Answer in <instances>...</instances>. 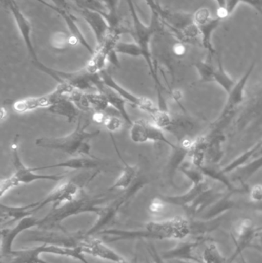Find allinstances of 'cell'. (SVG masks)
I'll list each match as a JSON object with an SVG mask.
<instances>
[{"label": "cell", "instance_id": "6da1fadb", "mask_svg": "<svg viewBox=\"0 0 262 263\" xmlns=\"http://www.w3.org/2000/svg\"><path fill=\"white\" fill-rule=\"evenodd\" d=\"M219 219L195 221L189 218L175 216L162 221H152L145 224L138 230L104 229L97 234L102 240L107 243L135 240L151 239L184 240L192 236H201L213 232L219 227Z\"/></svg>", "mask_w": 262, "mask_h": 263}, {"label": "cell", "instance_id": "7a4b0ae2", "mask_svg": "<svg viewBox=\"0 0 262 263\" xmlns=\"http://www.w3.org/2000/svg\"><path fill=\"white\" fill-rule=\"evenodd\" d=\"M126 2H127L131 16H132V23H133V29L131 34L135 40V43L139 46L140 49H141L142 57L144 59L148 68H149L151 76H152V80L155 83V88L158 92V102H159L158 108L167 110L166 102H165L164 97L163 96V91L164 90V89H163V84L158 77L156 68L154 64L150 48L152 37L159 28L161 22L156 15L152 14L150 24L149 26H146L141 21L138 13H137L133 0H126Z\"/></svg>", "mask_w": 262, "mask_h": 263}, {"label": "cell", "instance_id": "3957f363", "mask_svg": "<svg viewBox=\"0 0 262 263\" xmlns=\"http://www.w3.org/2000/svg\"><path fill=\"white\" fill-rule=\"evenodd\" d=\"M162 256L165 260H181L190 263H218L224 259L216 242L206 235L192 236L182 240Z\"/></svg>", "mask_w": 262, "mask_h": 263}, {"label": "cell", "instance_id": "277c9868", "mask_svg": "<svg viewBox=\"0 0 262 263\" xmlns=\"http://www.w3.org/2000/svg\"><path fill=\"white\" fill-rule=\"evenodd\" d=\"M91 124L89 119L83 120L80 117L75 130L63 137H41L35 140V145L40 148L57 150L69 155H81L82 156L95 157L91 154L89 141L99 136L100 130L87 131Z\"/></svg>", "mask_w": 262, "mask_h": 263}, {"label": "cell", "instance_id": "5b68a950", "mask_svg": "<svg viewBox=\"0 0 262 263\" xmlns=\"http://www.w3.org/2000/svg\"><path fill=\"white\" fill-rule=\"evenodd\" d=\"M107 199L103 196L89 197L82 196L66 202L57 208L52 209L47 215L39 219V230H62L61 223L66 219L83 213H95L98 215L106 203Z\"/></svg>", "mask_w": 262, "mask_h": 263}, {"label": "cell", "instance_id": "8992f818", "mask_svg": "<svg viewBox=\"0 0 262 263\" xmlns=\"http://www.w3.org/2000/svg\"><path fill=\"white\" fill-rule=\"evenodd\" d=\"M45 254L65 256L76 259L82 263H89L81 250L50 244H42L29 250H13L7 257L2 259V263H38L42 259V255Z\"/></svg>", "mask_w": 262, "mask_h": 263}, {"label": "cell", "instance_id": "52a82bcc", "mask_svg": "<svg viewBox=\"0 0 262 263\" xmlns=\"http://www.w3.org/2000/svg\"><path fill=\"white\" fill-rule=\"evenodd\" d=\"M255 63L251 64L248 68L244 75L239 79L235 86L232 88V90L228 93V98L223 111L220 114L218 118L214 122L212 126V130L209 133V135L221 134V132L229 124L230 120L233 118L238 107L243 104L246 96V88L247 86L248 81L255 69Z\"/></svg>", "mask_w": 262, "mask_h": 263}, {"label": "cell", "instance_id": "ba28073f", "mask_svg": "<svg viewBox=\"0 0 262 263\" xmlns=\"http://www.w3.org/2000/svg\"><path fill=\"white\" fill-rule=\"evenodd\" d=\"M4 2L8 9L10 10L12 15H13V18L14 20H15V23H16L18 32H19L20 35H21L22 39H23V42H24L25 46H26V49H27L29 55H30L31 58H32L34 64H35V66H36L38 69H39L42 72L52 77L57 83H63L64 81L62 80L61 77H60V72H61V71L51 69V68L45 66V65L38 60V55H37L35 47H34L33 43H32V26H31L30 23H29L27 18L23 15V12H22L16 2H15V0H4Z\"/></svg>", "mask_w": 262, "mask_h": 263}, {"label": "cell", "instance_id": "9c48e42d", "mask_svg": "<svg viewBox=\"0 0 262 263\" xmlns=\"http://www.w3.org/2000/svg\"><path fill=\"white\" fill-rule=\"evenodd\" d=\"M146 183L147 182L145 179H138L129 189L124 190L121 196L112 200L110 203L103 206L101 211L97 215L98 219L96 222L87 232H86V234L95 236L98 232L104 230L106 226L110 224L115 219L122 208L131 199H133L135 195L144 188Z\"/></svg>", "mask_w": 262, "mask_h": 263}, {"label": "cell", "instance_id": "30bf717a", "mask_svg": "<svg viewBox=\"0 0 262 263\" xmlns=\"http://www.w3.org/2000/svg\"><path fill=\"white\" fill-rule=\"evenodd\" d=\"M74 89H75L70 84L66 82H63V83H58L55 90L50 93L41 96V97H28V98L16 100L12 105V108L17 114H25L29 111L43 109V108L49 109L62 97L69 96Z\"/></svg>", "mask_w": 262, "mask_h": 263}, {"label": "cell", "instance_id": "8fae6325", "mask_svg": "<svg viewBox=\"0 0 262 263\" xmlns=\"http://www.w3.org/2000/svg\"><path fill=\"white\" fill-rule=\"evenodd\" d=\"M257 226L249 218H243L237 221L232 230V237L235 244L233 255L227 259V263H233L243 252L253 246L254 241L258 237Z\"/></svg>", "mask_w": 262, "mask_h": 263}, {"label": "cell", "instance_id": "7c38bea8", "mask_svg": "<svg viewBox=\"0 0 262 263\" xmlns=\"http://www.w3.org/2000/svg\"><path fill=\"white\" fill-rule=\"evenodd\" d=\"M18 141L19 135H15L11 145V154H12V164L14 167V173L15 177L19 181L20 184H29L36 181H57L63 180L66 178V174H37L32 171V168L26 166L20 157L18 151Z\"/></svg>", "mask_w": 262, "mask_h": 263}, {"label": "cell", "instance_id": "4fadbf2b", "mask_svg": "<svg viewBox=\"0 0 262 263\" xmlns=\"http://www.w3.org/2000/svg\"><path fill=\"white\" fill-rule=\"evenodd\" d=\"M194 22L199 32L201 43L203 47L208 51L211 57L215 53V49L212 43V35L219 27L223 20L211 15L208 8L201 7L193 14Z\"/></svg>", "mask_w": 262, "mask_h": 263}, {"label": "cell", "instance_id": "5bb4252c", "mask_svg": "<svg viewBox=\"0 0 262 263\" xmlns=\"http://www.w3.org/2000/svg\"><path fill=\"white\" fill-rule=\"evenodd\" d=\"M131 140L137 144L151 142H163L168 146L175 149L176 145L167 139L164 131L155 126L152 122L138 120L133 122L129 132Z\"/></svg>", "mask_w": 262, "mask_h": 263}, {"label": "cell", "instance_id": "9a60e30c", "mask_svg": "<svg viewBox=\"0 0 262 263\" xmlns=\"http://www.w3.org/2000/svg\"><path fill=\"white\" fill-rule=\"evenodd\" d=\"M99 75L103 83L111 89H114L115 92H118L126 100V103H129V104L135 106L138 109L147 112L150 116L156 112L159 109L158 106H155V103L150 99L138 97V96L131 92L130 91L125 89L106 69L101 71L99 72Z\"/></svg>", "mask_w": 262, "mask_h": 263}, {"label": "cell", "instance_id": "2e32d148", "mask_svg": "<svg viewBox=\"0 0 262 263\" xmlns=\"http://www.w3.org/2000/svg\"><path fill=\"white\" fill-rule=\"evenodd\" d=\"M195 67L201 81L218 83L227 94L235 86V81L225 70L221 62L215 66L211 62L198 61L195 63Z\"/></svg>", "mask_w": 262, "mask_h": 263}, {"label": "cell", "instance_id": "e0dca14e", "mask_svg": "<svg viewBox=\"0 0 262 263\" xmlns=\"http://www.w3.org/2000/svg\"><path fill=\"white\" fill-rule=\"evenodd\" d=\"M38 224H39V219L31 216L22 219L12 228H2L1 259L7 257L13 251L12 245L16 238L21 233L28 231L34 227H38Z\"/></svg>", "mask_w": 262, "mask_h": 263}, {"label": "cell", "instance_id": "ac0fdd59", "mask_svg": "<svg viewBox=\"0 0 262 263\" xmlns=\"http://www.w3.org/2000/svg\"><path fill=\"white\" fill-rule=\"evenodd\" d=\"M53 1L55 6L58 7L56 13H58L64 20L65 23L69 29V32L72 35L73 40L76 42L77 44L81 45L92 55L95 52V49L91 47L90 45L89 44L87 40L82 33L81 30L77 25L78 20L71 12L70 7H69L67 2L66 0H53Z\"/></svg>", "mask_w": 262, "mask_h": 263}, {"label": "cell", "instance_id": "d6986e66", "mask_svg": "<svg viewBox=\"0 0 262 263\" xmlns=\"http://www.w3.org/2000/svg\"><path fill=\"white\" fill-rule=\"evenodd\" d=\"M78 192L79 187L75 182H64L51 192L44 199L38 201L36 212L39 211L49 204H52V209H55L66 202H70L76 198Z\"/></svg>", "mask_w": 262, "mask_h": 263}, {"label": "cell", "instance_id": "ffe728a7", "mask_svg": "<svg viewBox=\"0 0 262 263\" xmlns=\"http://www.w3.org/2000/svg\"><path fill=\"white\" fill-rule=\"evenodd\" d=\"M92 84L95 86V89L98 90V92H101L106 97L109 106L115 109L128 124L132 126L133 121L131 119L129 114H128L127 110H126V100L118 92H115L114 89H111L110 87L106 86L103 83L99 73L93 75V77H92Z\"/></svg>", "mask_w": 262, "mask_h": 263}, {"label": "cell", "instance_id": "44dd1931", "mask_svg": "<svg viewBox=\"0 0 262 263\" xmlns=\"http://www.w3.org/2000/svg\"><path fill=\"white\" fill-rule=\"evenodd\" d=\"M38 205V202H32L28 205H19V206H12V205H0L1 211V226L2 228L11 224L19 222L24 218L32 216L36 213V208Z\"/></svg>", "mask_w": 262, "mask_h": 263}, {"label": "cell", "instance_id": "7402d4cb", "mask_svg": "<svg viewBox=\"0 0 262 263\" xmlns=\"http://www.w3.org/2000/svg\"><path fill=\"white\" fill-rule=\"evenodd\" d=\"M210 187L206 182L199 184H192L189 191L179 196H159L158 198L166 205H175L183 207L185 210H187L203 193L209 190Z\"/></svg>", "mask_w": 262, "mask_h": 263}, {"label": "cell", "instance_id": "603a6c76", "mask_svg": "<svg viewBox=\"0 0 262 263\" xmlns=\"http://www.w3.org/2000/svg\"><path fill=\"white\" fill-rule=\"evenodd\" d=\"M78 13L93 31L97 45L100 44L106 38L110 29V26L107 20L102 14L95 11L82 7H78Z\"/></svg>", "mask_w": 262, "mask_h": 263}, {"label": "cell", "instance_id": "cb8c5ba5", "mask_svg": "<svg viewBox=\"0 0 262 263\" xmlns=\"http://www.w3.org/2000/svg\"><path fill=\"white\" fill-rule=\"evenodd\" d=\"M103 162L95 157L89 156H81V157L72 158L63 162H57L52 165H44V166L34 167L32 171L38 172L47 168H69V170H94L101 167Z\"/></svg>", "mask_w": 262, "mask_h": 263}, {"label": "cell", "instance_id": "d4e9b609", "mask_svg": "<svg viewBox=\"0 0 262 263\" xmlns=\"http://www.w3.org/2000/svg\"><path fill=\"white\" fill-rule=\"evenodd\" d=\"M92 77L93 75L88 73L86 69L75 72H66L62 71L61 77L63 81L70 84L72 87L77 90L83 92L87 89H95L92 84Z\"/></svg>", "mask_w": 262, "mask_h": 263}, {"label": "cell", "instance_id": "484cf974", "mask_svg": "<svg viewBox=\"0 0 262 263\" xmlns=\"http://www.w3.org/2000/svg\"><path fill=\"white\" fill-rule=\"evenodd\" d=\"M49 112L65 117L69 123L76 120L81 111L68 97H63L48 109Z\"/></svg>", "mask_w": 262, "mask_h": 263}, {"label": "cell", "instance_id": "4316f807", "mask_svg": "<svg viewBox=\"0 0 262 263\" xmlns=\"http://www.w3.org/2000/svg\"><path fill=\"white\" fill-rule=\"evenodd\" d=\"M116 151L124 165H123V170H122L119 177L115 180L112 186L109 187V191H114V190H122L124 191V190H127L135 182L137 173H138L137 167L129 165L127 162H125L124 159L122 158L121 155L118 153L117 148Z\"/></svg>", "mask_w": 262, "mask_h": 263}, {"label": "cell", "instance_id": "83f0119b", "mask_svg": "<svg viewBox=\"0 0 262 263\" xmlns=\"http://www.w3.org/2000/svg\"><path fill=\"white\" fill-rule=\"evenodd\" d=\"M262 156V139L259 142L255 144V145L252 147L250 149L243 153L241 156H238L235 160L226 165V167L221 170L223 174H229L235 170H238L240 167L244 165L247 162L257 159V158Z\"/></svg>", "mask_w": 262, "mask_h": 263}, {"label": "cell", "instance_id": "f1b7e54d", "mask_svg": "<svg viewBox=\"0 0 262 263\" xmlns=\"http://www.w3.org/2000/svg\"><path fill=\"white\" fill-rule=\"evenodd\" d=\"M51 47L56 52H65L71 46H76L77 43L70 33L66 31H56L50 37Z\"/></svg>", "mask_w": 262, "mask_h": 263}, {"label": "cell", "instance_id": "f546056e", "mask_svg": "<svg viewBox=\"0 0 262 263\" xmlns=\"http://www.w3.org/2000/svg\"><path fill=\"white\" fill-rule=\"evenodd\" d=\"M151 117L152 123L163 131L170 130L175 122V119L172 118L169 112L163 109H158L156 112L151 115Z\"/></svg>", "mask_w": 262, "mask_h": 263}, {"label": "cell", "instance_id": "4dcf8cb0", "mask_svg": "<svg viewBox=\"0 0 262 263\" xmlns=\"http://www.w3.org/2000/svg\"><path fill=\"white\" fill-rule=\"evenodd\" d=\"M86 98L89 101L92 109L98 112H104L109 106L106 97L101 92L95 93H86Z\"/></svg>", "mask_w": 262, "mask_h": 263}, {"label": "cell", "instance_id": "1f68e13d", "mask_svg": "<svg viewBox=\"0 0 262 263\" xmlns=\"http://www.w3.org/2000/svg\"><path fill=\"white\" fill-rule=\"evenodd\" d=\"M67 97H69V100L73 102L74 104L80 111L86 112H89L92 109L87 98H86V93H83L82 91L74 89Z\"/></svg>", "mask_w": 262, "mask_h": 263}, {"label": "cell", "instance_id": "d6a6232c", "mask_svg": "<svg viewBox=\"0 0 262 263\" xmlns=\"http://www.w3.org/2000/svg\"><path fill=\"white\" fill-rule=\"evenodd\" d=\"M146 251L149 255V258L139 259L136 257L134 259L132 263H166L163 256L158 253V250L152 243L146 245Z\"/></svg>", "mask_w": 262, "mask_h": 263}, {"label": "cell", "instance_id": "836d02e7", "mask_svg": "<svg viewBox=\"0 0 262 263\" xmlns=\"http://www.w3.org/2000/svg\"><path fill=\"white\" fill-rule=\"evenodd\" d=\"M115 52L117 54H123L132 57H142L141 49L135 42L118 43L115 48Z\"/></svg>", "mask_w": 262, "mask_h": 263}, {"label": "cell", "instance_id": "e575fe53", "mask_svg": "<svg viewBox=\"0 0 262 263\" xmlns=\"http://www.w3.org/2000/svg\"><path fill=\"white\" fill-rule=\"evenodd\" d=\"M20 185L19 181L18 180L15 175L12 174L9 177L2 179L0 181V197L3 198L6 193L18 186Z\"/></svg>", "mask_w": 262, "mask_h": 263}, {"label": "cell", "instance_id": "d590c367", "mask_svg": "<svg viewBox=\"0 0 262 263\" xmlns=\"http://www.w3.org/2000/svg\"><path fill=\"white\" fill-rule=\"evenodd\" d=\"M103 126L106 127L109 133H115L119 130L123 126V121L118 117L115 116H108L106 117Z\"/></svg>", "mask_w": 262, "mask_h": 263}, {"label": "cell", "instance_id": "8d00e7d4", "mask_svg": "<svg viewBox=\"0 0 262 263\" xmlns=\"http://www.w3.org/2000/svg\"><path fill=\"white\" fill-rule=\"evenodd\" d=\"M249 202H262V185H255L249 191Z\"/></svg>", "mask_w": 262, "mask_h": 263}, {"label": "cell", "instance_id": "74e56055", "mask_svg": "<svg viewBox=\"0 0 262 263\" xmlns=\"http://www.w3.org/2000/svg\"><path fill=\"white\" fill-rule=\"evenodd\" d=\"M239 2L249 5L262 15V0H239Z\"/></svg>", "mask_w": 262, "mask_h": 263}, {"label": "cell", "instance_id": "f35d334b", "mask_svg": "<svg viewBox=\"0 0 262 263\" xmlns=\"http://www.w3.org/2000/svg\"><path fill=\"white\" fill-rule=\"evenodd\" d=\"M106 117L107 115L104 114V112H98V111H95L92 115V120L94 123H97V124H103L104 123L105 120H106Z\"/></svg>", "mask_w": 262, "mask_h": 263}, {"label": "cell", "instance_id": "ab89813d", "mask_svg": "<svg viewBox=\"0 0 262 263\" xmlns=\"http://www.w3.org/2000/svg\"><path fill=\"white\" fill-rule=\"evenodd\" d=\"M173 52L174 53H175V55H176L177 57H182V55H183L186 53V47H185L183 43L180 42L179 43H177V44H175V46H174Z\"/></svg>", "mask_w": 262, "mask_h": 263}, {"label": "cell", "instance_id": "60d3db41", "mask_svg": "<svg viewBox=\"0 0 262 263\" xmlns=\"http://www.w3.org/2000/svg\"><path fill=\"white\" fill-rule=\"evenodd\" d=\"M6 117H7V110L4 107H2L1 112H0V117H1L2 121L4 120Z\"/></svg>", "mask_w": 262, "mask_h": 263}, {"label": "cell", "instance_id": "b9f144b4", "mask_svg": "<svg viewBox=\"0 0 262 263\" xmlns=\"http://www.w3.org/2000/svg\"><path fill=\"white\" fill-rule=\"evenodd\" d=\"M38 263H49L48 262H46V261L43 260V259H41V260L39 261V262Z\"/></svg>", "mask_w": 262, "mask_h": 263}, {"label": "cell", "instance_id": "7bdbcfd3", "mask_svg": "<svg viewBox=\"0 0 262 263\" xmlns=\"http://www.w3.org/2000/svg\"><path fill=\"white\" fill-rule=\"evenodd\" d=\"M128 263H130V262H128Z\"/></svg>", "mask_w": 262, "mask_h": 263}]
</instances>
